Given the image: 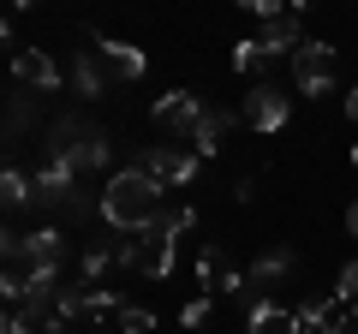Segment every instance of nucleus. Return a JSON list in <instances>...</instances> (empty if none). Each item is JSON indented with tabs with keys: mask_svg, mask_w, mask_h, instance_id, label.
Returning a JSON list of instances; mask_svg holds the SVG:
<instances>
[{
	"mask_svg": "<svg viewBox=\"0 0 358 334\" xmlns=\"http://www.w3.org/2000/svg\"><path fill=\"white\" fill-rule=\"evenodd\" d=\"M346 310L352 305H341V298H310V305L293 310V334H341Z\"/></svg>",
	"mask_w": 358,
	"mask_h": 334,
	"instance_id": "obj_10",
	"label": "nucleus"
},
{
	"mask_svg": "<svg viewBox=\"0 0 358 334\" xmlns=\"http://www.w3.org/2000/svg\"><path fill=\"white\" fill-rule=\"evenodd\" d=\"M84 334H120V328H84Z\"/></svg>",
	"mask_w": 358,
	"mask_h": 334,
	"instance_id": "obj_28",
	"label": "nucleus"
},
{
	"mask_svg": "<svg viewBox=\"0 0 358 334\" xmlns=\"http://www.w3.org/2000/svg\"><path fill=\"white\" fill-rule=\"evenodd\" d=\"M30 197H36V180H30L24 167H6V173H0V203H6V209H24Z\"/></svg>",
	"mask_w": 358,
	"mask_h": 334,
	"instance_id": "obj_19",
	"label": "nucleus"
},
{
	"mask_svg": "<svg viewBox=\"0 0 358 334\" xmlns=\"http://www.w3.org/2000/svg\"><path fill=\"white\" fill-rule=\"evenodd\" d=\"M143 173H155V180L167 185V191H173V185H192L197 180V167H203V155L192 150V143H155L150 155H143Z\"/></svg>",
	"mask_w": 358,
	"mask_h": 334,
	"instance_id": "obj_5",
	"label": "nucleus"
},
{
	"mask_svg": "<svg viewBox=\"0 0 358 334\" xmlns=\"http://www.w3.org/2000/svg\"><path fill=\"white\" fill-rule=\"evenodd\" d=\"M30 334H72V322H60V317H54V322H42V328H30Z\"/></svg>",
	"mask_w": 358,
	"mask_h": 334,
	"instance_id": "obj_24",
	"label": "nucleus"
},
{
	"mask_svg": "<svg viewBox=\"0 0 358 334\" xmlns=\"http://www.w3.org/2000/svg\"><path fill=\"white\" fill-rule=\"evenodd\" d=\"M192 227H197V209L192 203L162 209L150 233L120 239V269H138V275H150V281H167V275H173V245H179V233H192Z\"/></svg>",
	"mask_w": 358,
	"mask_h": 334,
	"instance_id": "obj_2",
	"label": "nucleus"
},
{
	"mask_svg": "<svg viewBox=\"0 0 358 334\" xmlns=\"http://www.w3.org/2000/svg\"><path fill=\"white\" fill-rule=\"evenodd\" d=\"M90 42H96V60H102L114 78H126V84H138V78H143V54L131 48V42H120V36H102V30H90Z\"/></svg>",
	"mask_w": 358,
	"mask_h": 334,
	"instance_id": "obj_9",
	"label": "nucleus"
},
{
	"mask_svg": "<svg viewBox=\"0 0 358 334\" xmlns=\"http://www.w3.org/2000/svg\"><path fill=\"white\" fill-rule=\"evenodd\" d=\"M245 328H251V334H293V310H281L275 298H251Z\"/></svg>",
	"mask_w": 358,
	"mask_h": 334,
	"instance_id": "obj_16",
	"label": "nucleus"
},
{
	"mask_svg": "<svg viewBox=\"0 0 358 334\" xmlns=\"http://www.w3.org/2000/svg\"><path fill=\"white\" fill-rule=\"evenodd\" d=\"M268 66H275V54H268L263 42H257V36H245V42H233V72H239V78H263Z\"/></svg>",
	"mask_w": 358,
	"mask_h": 334,
	"instance_id": "obj_18",
	"label": "nucleus"
},
{
	"mask_svg": "<svg viewBox=\"0 0 358 334\" xmlns=\"http://www.w3.org/2000/svg\"><path fill=\"white\" fill-rule=\"evenodd\" d=\"M287 269H293V251H263V257L245 269V281H251V286H268V281H281Z\"/></svg>",
	"mask_w": 358,
	"mask_h": 334,
	"instance_id": "obj_20",
	"label": "nucleus"
},
{
	"mask_svg": "<svg viewBox=\"0 0 358 334\" xmlns=\"http://www.w3.org/2000/svg\"><path fill=\"white\" fill-rule=\"evenodd\" d=\"M257 42H263L275 60H281V54L293 60V54L310 42V36H305V24H299V6H287V18H275V24H263V36H257Z\"/></svg>",
	"mask_w": 358,
	"mask_h": 334,
	"instance_id": "obj_12",
	"label": "nucleus"
},
{
	"mask_svg": "<svg viewBox=\"0 0 358 334\" xmlns=\"http://www.w3.org/2000/svg\"><path fill=\"white\" fill-rule=\"evenodd\" d=\"M209 310H215V298H209V293H197L192 305L179 310V322H185V328H203V322H209Z\"/></svg>",
	"mask_w": 358,
	"mask_h": 334,
	"instance_id": "obj_22",
	"label": "nucleus"
},
{
	"mask_svg": "<svg viewBox=\"0 0 358 334\" xmlns=\"http://www.w3.org/2000/svg\"><path fill=\"white\" fill-rule=\"evenodd\" d=\"M150 328H155V310H143V305L120 310V334H150Z\"/></svg>",
	"mask_w": 358,
	"mask_h": 334,
	"instance_id": "obj_21",
	"label": "nucleus"
},
{
	"mask_svg": "<svg viewBox=\"0 0 358 334\" xmlns=\"http://www.w3.org/2000/svg\"><path fill=\"white\" fill-rule=\"evenodd\" d=\"M114 263H120V239H90V245H84V257H78V281L96 286L108 269H114Z\"/></svg>",
	"mask_w": 358,
	"mask_h": 334,
	"instance_id": "obj_14",
	"label": "nucleus"
},
{
	"mask_svg": "<svg viewBox=\"0 0 358 334\" xmlns=\"http://www.w3.org/2000/svg\"><path fill=\"white\" fill-rule=\"evenodd\" d=\"M341 334H358V305L346 310V322H341Z\"/></svg>",
	"mask_w": 358,
	"mask_h": 334,
	"instance_id": "obj_27",
	"label": "nucleus"
},
{
	"mask_svg": "<svg viewBox=\"0 0 358 334\" xmlns=\"http://www.w3.org/2000/svg\"><path fill=\"white\" fill-rule=\"evenodd\" d=\"M162 191H167V185L155 180V173H143V167H120L114 180H108V191H102V221L114 233H126V239H138V233H150L155 215H162Z\"/></svg>",
	"mask_w": 358,
	"mask_h": 334,
	"instance_id": "obj_1",
	"label": "nucleus"
},
{
	"mask_svg": "<svg viewBox=\"0 0 358 334\" xmlns=\"http://www.w3.org/2000/svg\"><path fill=\"white\" fill-rule=\"evenodd\" d=\"M346 119L358 126V90H346Z\"/></svg>",
	"mask_w": 358,
	"mask_h": 334,
	"instance_id": "obj_26",
	"label": "nucleus"
},
{
	"mask_svg": "<svg viewBox=\"0 0 358 334\" xmlns=\"http://www.w3.org/2000/svg\"><path fill=\"white\" fill-rule=\"evenodd\" d=\"M60 155H72V167H102L108 155H114V143H108V131L102 126H90V131H72V126H60Z\"/></svg>",
	"mask_w": 358,
	"mask_h": 334,
	"instance_id": "obj_8",
	"label": "nucleus"
},
{
	"mask_svg": "<svg viewBox=\"0 0 358 334\" xmlns=\"http://www.w3.org/2000/svg\"><path fill=\"white\" fill-rule=\"evenodd\" d=\"M352 161H358V143H352Z\"/></svg>",
	"mask_w": 358,
	"mask_h": 334,
	"instance_id": "obj_29",
	"label": "nucleus"
},
{
	"mask_svg": "<svg viewBox=\"0 0 358 334\" xmlns=\"http://www.w3.org/2000/svg\"><path fill=\"white\" fill-rule=\"evenodd\" d=\"M13 78H18V90H60V66L42 48H18L13 54Z\"/></svg>",
	"mask_w": 358,
	"mask_h": 334,
	"instance_id": "obj_11",
	"label": "nucleus"
},
{
	"mask_svg": "<svg viewBox=\"0 0 358 334\" xmlns=\"http://www.w3.org/2000/svg\"><path fill=\"white\" fill-rule=\"evenodd\" d=\"M334 298H341V305H358V257L341 269V281H334Z\"/></svg>",
	"mask_w": 358,
	"mask_h": 334,
	"instance_id": "obj_23",
	"label": "nucleus"
},
{
	"mask_svg": "<svg viewBox=\"0 0 358 334\" xmlns=\"http://www.w3.org/2000/svg\"><path fill=\"white\" fill-rule=\"evenodd\" d=\"M72 84H78V96H84V102H96V96L108 90V66L96 60V48H78V66H72Z\"/></svg>",
	"mask_w": 358,
	"mask_h": 334,
	"instance_id": "obj_17",
	"label": "nucleus"
},
{
	"mask_svg": "<svg viewBox=\"0 0 358 334\" xmlns=\"http://www.w3.org/2000/svg\"><path fill=\"white\" fill-rule=\"evenodd\" d=\"M233 126H239V114H227V108H209V114H203V126H197V138H192V150L209 161V155H215L221 143H227V131H233Z\"/></svg>",
	"mask_w": 358,
	"mask_h": 334,
	"instance_id": "obj_15",
	"label": "nucleus"
},
{
	"mask_svg": "<svg viewBox=\"0 0 358 334\" xmlns=\"http://www.w3.org/2000/svg\"><path fill=\"white\" fill-rule=\"evenodd\" d=\"M72 191H78V167H72V155L54 150L36 167V203H72Z\"/></svg>",
	"mask_w": 358,
	"mask_h": 334,
	"instance_id": "obj_7",
	"label": "nucleus"
},
{
	"mask_svg": "<svg viewBox=\"0 0 358 334\" xmlns=\"http://www.w3.org/2000/svg\"><path fill=\"white\" fill-rule=\"evenodd\" d=\"M346 233L358 239V203H346Z\"/></svg>",
	"mask_w": 358,
	"mask_h": 334,
	"instance_id": "obj_25",
	"label": "nucleus"
},
{
	"mask_svg": "<svg viewBox=\"0 0 358 334\" xmlns=\"http://www.w3.org/2000/svg\"><path fill=\"white\" fill-rule=\"evenodd\" d=\"M203 96L197 90H167V96H155V108H150V119H155V131H167L173 143H192L197 138V126H203Z\"/></svg>",
	"mask_w": 358,
	"mask_h": 334,
	"instance_id": "obj_3",
	"label": "nucleus"
},
{
	"mask_svg": "<svg viewBox=\"0 0 358 334\" xmlns=\"http://www.w3.org/2000/svg\"><path fill=\"white\" fill-rule=\"evenodd\" d=\"M197 286H203V293L215 298V293H239V286H251V281H245L239 269H227V257H221L215 245H209L203 257H197Z\"/></svg>",
	"mask_w": 358,
	"mask_h": 334,
	"instance_id": "obj_13",
	"label": "nucleus"
},
{
	"mask_svg": "<svg viewBox=\"0 0 358 334\" xmlns=\"http://www.w3.org/2000/svg\"><path fill=\"white\" fill-rule=\"evenodd\" d=\"M293 84H299V96H329L334 90V42L310 36L305 48L293 54Z\"/></svg>",
	"mask_w": 358,
	"mask_h": 334,
	"instance_id": "obj_4",
	"label": "nucleus"
},
{
	"mask_svg": "<svg viewBox=\"0 0 358 334\" xmlns=\"http://www.w3.org/2000/svg\"><path fill=\"white\" fill-rule=\"evenodd\" d=\"M239 119H245V126H257V131H281L287 119H293V96L275 90V84H251V96H245Z\"/></svg>",
	"mask_w": 358,
	"mask_h": 334,
	"instance_id": "obj_6",
	"label": "nucleus"
}]
</instances>
